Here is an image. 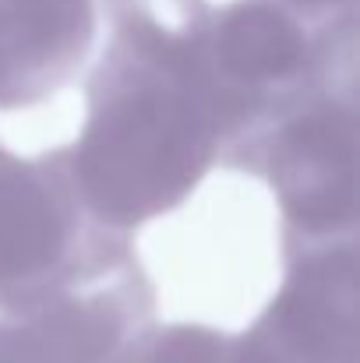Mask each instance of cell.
<instances>
[{
	"label": "cell",
	"instance_id": "obj_4",
	"mask_svg": "<svg viewBox=\"0 0 360 363\" xmlns=\"http://www.w3.org/2000/svg\"><path fill=\"white\" fill-rule=\"evenodd\" d=\"M357 243L286 261V279L244 335L230 363H360Z\"/></svg>",
	"mask_w": 360,
	"mask_h": 363
},
{
	"label": "cell",
	"instance_id": "obj_1",
	"mask_svg": "<svg viewBox=\"0 0 360 363\" xmlns=\"http://www.w3.org/2000/svg\"><path fill=\"white\" fill-rule=\"evenodd\" d=\"M202 0L110 7L114 35L85 85V123L64 145L71 177L117 233L173 212L219 162L212 99L195 46Z\"/></svg>",
	"mask_w": 360,
	"mask_h": 363
},
{
	"label": "cell",
	"instance_id": "obj_3",
	"mask_svg": "<svg viewBox=\"0 0 360 363\" xmlns=\"http://www.w3.org/2000/svg\"><path fill=\"white\" fill-rule=\"evenodd\" d=\"M283 216V261L357 243V78L315 92L261 159Z\"/></svg>",
	"mask_w": 360,
	"mask_h": 363
},
{
	"label": "cell",
	"instance_id": "obj_5",
	"mask_svg": "<svg viewBox=\"0 0 360 363\" xmlns=\"http://www.w3.org/2000/svg\"><path fill=\"white\" fill-rule=\"evenodd\" d=\"M156 289L141 261L82 286L25 321V363H117L124 350L156 325Z\"/></svg>",
	"mask_w": 360,
	"mask_h": 363
},
{
	"label": "cell",
	"instance_id": "obj_7",
	"mask_svg": "<svg viewBox=\"0 0 360 363\" xmlns=\"http://www.w3.org/2000/svg\"><path fill=\"white\" fill-rule=\"evenodd\" d=\"M117 363H230V335L209 325H152Z\"/></svg>",
	"mask_w": 360,
	"mask_h": 363
},
{
	"label": "cell",
	"instance_id": "obj_8",
	"mask_svg": "<svg viewBox=\"0 0 360 363\" xmlns=\"http://www.w3.org/2000/svg\"><path fill=\"white\" fill-rule=\"evenodd\" d=\"M311 21H332V18H347L354 14V0H276Z\"/></svg>",
	"mask_w": 360,
	"mask_h": 363
},
{
	"label": "cell",
	"instance_id": "obj_2",
	"mask_svg": "<svg viewBox=\"0 0 360 363\" xmlns=\"http://www.w3.org/2000/svg\"><path fill=\"white\" fill-rule=\"evenodd\" d=\"M198 64L212 99L219 162L258 177L272 134L315 92L357 78V18L311 21L276 0L202 7Z\"/></svg>",
	"mask_w": 360,
	"mask_h": 363
},
{
	"label": "cell",
	"instance_id": "obj_9",
	"mask_svg": "<svg viewBox=\"0 0 360 363\" xmlns=\"http://www.w3.org/2000/svg\"><path fill=\"white\" fill-rule=\"evenodd\" d=\"M0 363H25V321L0 314Z\"/></svg>",
	"mask_w": 360,
	"mask_h": 363
},
{
	"label": "cell",
	"instance_id": "obj_6",
	"mask_svg": "<svg viewBox=\"0 0 360 363\" xmlns=\"http://www.w3.org/2000/svg\"><path fill=\"white\" fill-rule=\"evenodd\" d=\"M96 39V0H0V110L57 96Z\"/></svg>",
	"mask_w": 360,
	"mask_h": 363
}]
</instances>
